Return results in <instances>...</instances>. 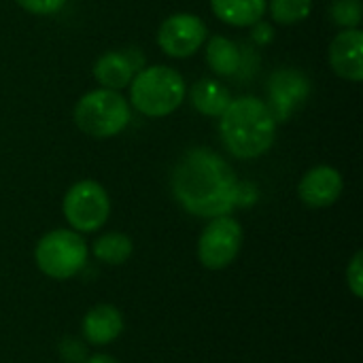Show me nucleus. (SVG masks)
I'll list each match as a JSON object with an SVG mask.
<instances>
[{
  "mask_svg": "<svg viewBox=\"0 0 363 363\" xmlns=\"http://www.w3.org/2000/svg\"><path fill=\"white\" fill-rule=\"evenodd\" d=\"M172 194L198 217L228 215L240 202V185L232 166L211 149L187 151L172 172Z\"/></svg>",
  "mask_w": 363,
  "mask_h": 363,
  "instance_id": "obj_1",
  "label": "nucleus"
},
{
  "mask_svg": "<svg viewBox=\"0 0 363 363\" xmlns=\"http://www.w3.org/2000/svg\"><path fill=\"white\" fill-rule=\"evenodd\" d=\"M221 140L228 151L242 160L264 155L277 134V121L266 102L255 96H240L230 100L228 108L219 115Z\"/></svg>",
  "mask_w": 363,
  "mask_h": 363,
  "instance_id": "obj_2",
  "label": "nucleus"
},
{
  "mask_svg": "<svg viewBox=\"0 0 363 363\" xmlns=\"http://www.w3.org/2000/svg\"><path fill=\"white\" fill-rule=\"evenodd\" d=\"M185 98V81L170 66H149L130 81V100L147 117L174 113Z\"/></svg>",
  "mask_w": 363,
  "mask_h": 363,
  "instance_id": "obj_3",
  "label": "nucleus"
},
{
  "mask_svg": "<svg viewBox=\"0 0 363 363\" xmlns=\"http://www.w3.org/2000/svg\"><path fill=\"white\" fill-rule=\"evenodd\" d=\"M74 123L94 138H111L130 123V106L119 91L94 89L77 102Z\"/></svg>",
  "mask_w": 363,
  "mask_h": 363,
  "instance_id": "obj_4",
  "label": "nucleus"
},
{
  "mask_svg": "<svg viewBox=\"0 0 363 363\" xmlns=\"http://www.w3.org/2000/svg\"><path fill=\"white\" fill-rule=\"evenodd\" d=\"M87 253V245L79 236V232L53 230L38 240L34 259L43 274L55 281H66L85 268Z\"/></svg>",
  "mask_w": 363,
  "mask_h": 363,
  "instance_id": "obj_5",
  "label": "nucleus"
},
{
  "mask_svg": "<svg viewBox=\"0 0 363 363\" xmlns=\"http://www.w3.org/2000/svg\"><path fill=\"white\" fill-rule=\"evenodd\" d=\"M108 194L96 181H79L64 196V217L74 232H96L108 221Z\"/></svg>",
  "mask_w": 363,
  "mask_h": 363,
  "instance_id": "obj_6",
  "label": "nucleus"
},
{
  "mask_svg": "<svg viewBox=\"0 0 363 363\" xmlns=\"http://www.w3.org/2000/svg\"><path fill=\"white\" fill-rule=\"evenodd\" d=\"M240 247H242L240 223L230 215H221L215 217L204 228L198 240V257L204 268L223 270L238 257Z\"/></svg>",
  "mask_w": 363,
  "mask_h": 363,
  "instance_id": "obj_7",
  "label": "nucleus"
},
{
  "mask_svg": "<svg viewBox=\"0 0 363 363\" xmlns=\"http://www.w3.org/2000/svg\"><path fill=\"white\" fill-rule=\"evenodd\" d=\"M206 40V26L198 15L177 13L164 19L157 32V45L170 57H189Z\"/></svg>",
  "mask_w": 363,
  "mask_h": 363,
  "instance_id": "obj_8",
  "label": "nucleus"
},
{
  "mask_svg": "<svg viewBox=\"0 0 363 363\" xmlns=\"http://www.w3.org/2000/svg\"><path fill=\"white\" fill-rule=\"evenodd\" d=\"M311 94L308 79L298 70H279L270 79V113L274 121H287L291 113L306 102Z\"/></svg>",
  "mask_w": 363,
  "mask_h": 363,
  "instance_id": "obj_9",
  "label": "nucleus"
},
{
  "mask_svg": "<svg viewBox=\"0 0 363 363\" xmlns=\"http://www.w3.org/2000/svg\"><path fill=\"white\" fill-rule=\"evenodd\" d=\"M330 64L334 72L347 81L363 79V32L359 28H345L330 45Z\"/></svg>",
  "mask_w": 363,
  "mask_h": 363,
  "instance_id": "obj_10",
  "label": "nucleus"
},
{
  "mask_svg": "<svg viewBox=\"0 0 363 363\" xmlns=\"http://www.w3.org/2000/svg\"><path fill=\"white\" fill-rule=\"evenodd\" d=\"M342 174L332 166H317L304 174L298 194L302 202L311 208L332 206L342 194Z\"/></svg>",
  "mask_w": 363,
  "mask_h": 363,
  "instance_id": "obj_11",
  "label": "nucleus"
},
{
  "mask_svg": "<svg viewBox=\"0 0 363 363\" xmlns=\"http://www.w3.org/2000/svg\"><path fill=\"white\" fill-rule=\"evenodd\" d=\"M123 332V317L111 304L94 306L83 319V336L89 345L102 347L117 340Z\"/></svg>",
  "mask_w": 363,
  "mask_h": 363,
  "instance_id": "obj_12",
  "label": "nucleus"
},
{
  "mask_svg": "<svg viewBox=\"0 0 363 363\" xmlns=\"http://www.w3.org/2000/svg\"><path fill=\"white\" fill-rule=\"evenodd\" d=\"M94 77L104 85V89H123L134 79V62L119 51L104 53L94 66Z\"/></svg>",
  "mask_w": 363,
  "mask_h": 363,
  "instance_id": "obj_13",
  "label": "nucleus"
},
{
  "mask_svg": "<svg viewBox=\"0 0 363 363\" xmlns=\"http://www.w3.org/2000/svg\"><path fill=\"white\" fill-rule=\"evenodd\" d=\"M215 15L236 28L257 23L268 6V0H211Z\"/></svg>",
  "mask_w": 363,
  "mask_h": 363,
  "instance_id": "obj_14",
  "label": "nucleus"
},
{
  "mask_svg": "<svg viewBox=\"0 0 363 363\" xmlns=\"http://www.w3.org/2000/svg\"><path fill=\"white\" fill-rule=\"evenodd\" d=\"M189 100L196 111L206 117H219L230 104V91L215 79H200L189 94Z\"/></svg>",
  "mask_w": 363,
  "mask_h": 363,
  "instance_id": "obj_15",
  "label": "nucleus"
},
{
  "mask_svg": "<svg viewBox=\"0 0 363 363\" xmlns=\"http://www.w3.org/2000/svg\"><path fill=\"white\" fill-rule=\"evenodd\" d=\"M206 62L217 74L230 77L240 68L242 55L234 40L225 36H213L206 45Z\"/></svg>",
  "mask_w": 363,
  "mask_h": 363,
  "instance_id": "obj_16",
  "label": "nucleus"
},
{
  "mask_svg": "<svg viewBox=\"0 0 363 363\" xmlns=\"http://www.w3.org/2000/svg\"><path fill=\"white\" fill-rule=\"evenodd\" d=\"M132 251H134L132 240L121 232H108L94 242L96 259H100L102 264H108V266L125 264L130 259Z\"/></svg>",
  "mask_w": 363,
  "mask_h": 363,
  "instance_id": "obj_17",
  "label": "nucleus"
},
{
  "mask_svg": "<svg viewBox=\"0 0 363 363\" xmlns=\"http://www.w3.org/2000/svg\"><path fill=\"white\" fill-rule=\"evenodd\" d=\"M313 11V0H270V13L279 23H298Z\"/></svg>",
  "mask_w": 363,
  "mask_h": 363,
  "instance_id": "obj_18",
  "label": "nucleus"
},
{
  "mask_svg": "<svg viewBox=\"0 0 363 363\" xmlns=\"http://www.w3.org/2000/svg\"><path fill=\"white\" fill-rule=\"evenodd\" d=\"M332 17L338 26L359 28V23H362V0H334Z\"/></svg>",
  "mask_w": 363,
  "mask_h": 363,
  "instance_id": "obj_19",
  "label": "nucleus"
},
{
  "mask_svg": "<svg viewBox=\"0 0 363 363\" xmlns=\"http://www.w3.org/2000/svg\"><path fill=\"white\" fill-rule=\"evenodd\" d=\"M347 285L351 289V294L355 298L363 296V253L357 251L355 257L351 259L349 268H347Z\"/></svg>",
  "mask_w": 363,
  "mask_h": 363,
  "instance_id": "obj_20",
  "label": "nucleus"
},
{
  "mask_svg": "<svg viewBox=\"0 0 363 363\" xmlns=\"http://www.w3.org/2000/svg\"><path fill=\"white\" fill-rule=\"evenodd\" d=\"M66 0H17L19 6H23L28 13H34V15H51V13H57L62 6H64Z\"/></svg>",
  "mask_w": 363,
  "mask_h": 363,
  "instance_id": "obj_21",
  "label": "nucleus"
},
{
  "mask_svg": "<svg viewBox=\"0 0 363 363\" xmlns=\"http://www.w3.org/2000/svg\"><path fill=\"white\" fill-rule=\"evenodd\" d=\"M85 363H117V359H113L111 355H91L89 359H85Z\"/></svg>",
  "mask_w": 363,
  "mask_h": 363,
  "instance_id": "obj_22",
  "label": "nucleus"
}]
</instances>
